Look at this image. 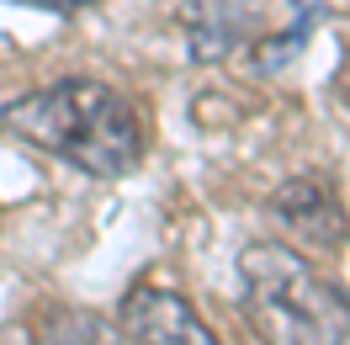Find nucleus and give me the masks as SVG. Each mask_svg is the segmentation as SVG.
Returning <instances> with one entry per match:
<instances>
[{"label":"nucleus","instance_id":"nucleus-2","mask_svg":"<svg viewBox=\"0 0 350 345\" xmlns=\"http://www.w3.org/2000/svg\"><path fill=\"white\" fill-rule=\"evenodd\" d=\"M244 319L260 345H350V298L292 244L255 239L239 255Z\"/></svg>","mask_w":350,"mask_h":345},{"label":"nucleus","instance_id":"nucleus-8","mask_svg":"<svg viewBox=\"0 0 350 345\" xmlns=\"http://www.w3.org/2000/svg\"><path fill=\"white\" fill-rule=\"evenodd\" d=\"M0 345H32L27 324H11V329H0Z\"/></svg>","mask_w":350,"mask_h":345},{"label":"nucleus","instance_id":"nucleus-6","mask_svg":"<svg viewBox=\"0 0 350 345\" xmlns=\"http://www.w3.org/2000/svg\"><path fill=\"white\" fill-rule=\"evenodd\" d=\"M282 11H286V22L265 27L260 38L250 43V59H255L260 75H282L292 59H303L308 43H313V32H319L324 16H329V0H282Z\"/></svg>","mask_w":350,"mask_h":345},{"label":"nucleus","instance_id":"nucleus-4","mask_svg":"<svg viewBox=\"0 0 350 345\" xmlns=\"http://www.w3.org/2000/svg\"><path fill=\"white\" fill-rule=\"evenodd\" d=\"M117 324L133 345H218L191 298L180 287H159V281H138L117 308Z\"/></svg>","mask_w":350,"mask_h":345},{"label":"nucleus","instance_id":"nucleus-1","mask_svg":"<svg viewBox=\"0 0 350 345\" xmlns=\"http://www.w3.org/2000/svg\"><path fill=\"white\" fill-rule=\"evenodd\" d=\"M0 128L32 144L38 154H53L80 175L117 181L144 159V117L128 96L107 80H53L27 96H11L0 107Z\"/></svg>","mask_w":350,"mask_h":345},{"label":"nucleus","instance_id":"nucleus-5","mask_svg":"<svg viewBox=\"0 0 350 345\" xmlns=\"http://www.w3.org/2000/svg\"><path fill=\"white\" fill-rule=\"evenodd\" d=\"M180 27L197 64H228L239 48H250L265 32L260 0H186Z\"/></svg>","mask_w":350,"mask_h":345},{"label":"nucleus","instance_id":"nucleus-3","mask_svg":"<svg viewBox=\"0 0 350 345\" xmlns=\"http://www.w3.org/2000/svg\"><path fill=\"white\" fill-rule=\"evenodd\" d=\"M265 213H271V223H276L292 244H303V250H340L345 234H350V218H345V207H340L334 186L313 170L282 181V186L271 192V202H265Z\"/></svg>","mask_w":350,"mask_h":345},{"label":"nucleus","instance_id":"nucleus-7","mask_svg":"<svg viewBox=\"0 0 350 345\" xmlns=\"http://www.w3.org/2000/svg\"><path fill=\"white\" fill-rule=\"evenodd\" d=\"M11 5H32V11H53V16H75V11L96 5V0H11Z\"/></svg>","mask_w":350,"mask_h":345}]
</instances>
